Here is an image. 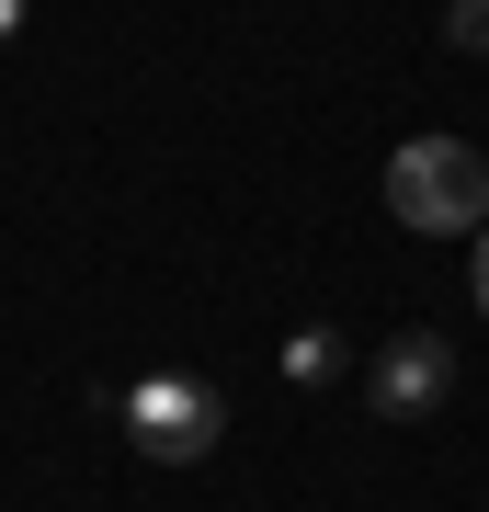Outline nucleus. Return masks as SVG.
Listing matches in <instances>:
<instances>
[{
	"label": "nucleus",
	"instance_id": "obj_1",
	"mask_svg": "<svg viewBox=\"0 0 489 512\" xmlns=\"http://www.w3.org/2000/svg\"><path fill=\"white\" fill-rule=\"evenodd\" d=\"M387 217L421 228V239L489 228V148H467V137H410L399 160H387Z\"/></svg>",
	"mask_w": 489,
	"mask_h": 512
},
{
	"label": "nucleus",
	"instance_id": "obj_2",
	"mask_svg": "<svg viewBox=\"0 0 489 512\" xmlns=\"http://www.w3.org/2000/svg\"><path fill=\"white\" fill-rule=\"evenodd\" d=\"M126 444H137L148 467H194V456L228 444V399L205 376H137L126 387Z\"/></svg>",
	"mask_w": 489,
	"mask_h": 512
},
{
	"label": "nucleus",
	"instance_id": "obj_3",
	"mask_svg": "<svg viewBox=\"0 0 489 512\" xmlns=\"http://www.w3.org/2000/svg\"><path fill=\"white\" fill-rule=\"evenodd\" d=\"M364 399H376V421H433L455 399V342L444 330H399V342L364 365Z\"/></svg>",
	"mask_w": 489,
	"mask_h": 512
},
{
	"label": "nucleus",
	"instance_id": "obj_4",
	"mask_svg": "<svg viewBox=\"0 0 489 512\" xmlns=\"http://www.w3.org/2000/svg\"><path fill=\"white\" fill-rule=\"evenodd\" d=\"M342 365H353V342H342V330H330V319H308V330H296V342H285V376H296V387H330Z\"/></svg>",
	"mask_w": 489,
	"mask_h": 512
},
{
	"label": "nucleus",
	"instance_id": "obj_5",
	"mask_svg": "<svg viewBox=\"0 0 489 512\" xmlns=\"http://www.w3.org/2000/svg\"><path fill=\"white\" fill-rule=\"evenodd\" d=\"M444 46L455 57H489V0H444Z\"/></svg>",
	"mask_w": 489,
	"mask_h": 512
},
{
	"label": "nucleus",
	"instance_id": "obj_6",
	"mask_svg": "<svg viewBox=\"0 0 489 512\" xmlns=\"http://www.w3.org/2000/svg\"><path fill=\"white\" fill-rule=\"evenodd\" d=\"M467 274H478V319H489V228H478V262H467Z\"/></svg>",
	"mask_w": 489,
	"mask_h": 512
},
{
	"label": "nucleus",
	"instance_id": "obj_7",
	"mask_svg": "<svg viewBox=\"0 0 489 512\" xmlns=\"http://www.w3.org/2000/svg\"><path fill=\"white\" fill-rule=\"evenodd\" d=\"M12 35H23V0H0V46H12Z\"/></svg>",
	"mask_w": 489,
	"mask_h": 512
}]
</instances>
